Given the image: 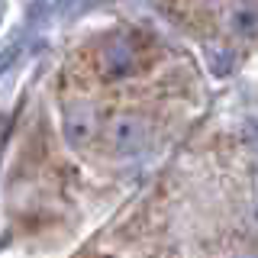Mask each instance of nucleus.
Returning a JSON list of instances; mask_svg holds the SVG:
<instances>
[{
	"label": "nucleus",
	"instance_id": "obj_4",
	"mask_svg": "<svg viewBox=\"0 0 258 258\" xmlns=\"http://www.w3.org/2000/svg\"><path fill=\"white\" fill-rule=\"evenodd\" d=\"M64 133H68V142H87L97 133V113L91 107H75L68 113V123H64Z\"/></svg>",
	"mask_w": 258,
	"mask_h": 258
},
{
	"label": "nucleus",
	"instance_id": "obj_6",
	"mask_svg": "<svg viewBox=\"0 0 258 258\" xmlns=\"http://www.w3.org/2000/svg\"><path fill=\"white\" fill-rule=\"evenodd\" d=\"M252 142H258V126H255V129H252Z\"/></svg>",
	"mask_w": 258,
	"mask_h": 258
},
{
	"label": "nucleus",
	"instance_id": "obj_1",
	"mask_svg": "<svg viewBox=\"0 0 258 258\" xmlns=\"http://www.w3.org/2000/svg\"><path fill=\"white\" fill-rule=\"evenodd\" d=\"M152 58L149 39L139 32H116L97 48V75L103 81H119L142 71Z\"/></svg>",
	"mask_w": 258,
	"mask_h": 258
},
{
	"label": "nucleus",
	"instance_id": "obj_3",
	"mask_svg": "<svg viewBox=\"0 0 258 258\" xmlns=\"http://www.w3.org/2000/svg\"><path fill=\"white\" fill-rule=\"evenodd\" d=\"M223 29L236 39H258V0H229L223 7Z\"/></svg>",
	"mask_w": 258,
	"mask_h": 258
},
{
	"label": "nucleus",
	"instance_id": "obj_7",
	"mask_svg": "<svg viewBox=\"0 0 258 258\" xmlns=\"http://www.w3.org/2000/svg\"><path fill=\"white\" fill-rule=\"evenodd\" d=\"M255 194H258V181H255Z\"/></svg>",
	"mask_w": 258,
	"mask_h": 258
},
{
	"label": "nucleus",
	"instance_id": "obj_2",
	"mask_svg": "<svg viewBox=\"0 0 258 258\" xmlns=\"http://www.w3.org/2000/svg\"><path fill=\"white\" fill-rule=\"evenodd\" d=\"M149 139H152L149 123L142 116H136V113L116 116L107 126V145L113 152H119V155H139V152L149 149Z\"/></svg>",
	"mask_w": 258,
	"mask_h": 258
},
{
	"label": "nucleus",
	"instance_id": "obj_5",
	"mask_svg": "<svg viewBox=\"0 0 258 258\" xmlns=\"http://www.w3.org/2000/svg\"><path fill=\"white\" fill-rule=\"evenodd\" d=\"M229 258H258L255 252H236V255H229Z\"/></svg>",
	"mask_w": 258,
	"mask_h": 258
}]
</instances>
